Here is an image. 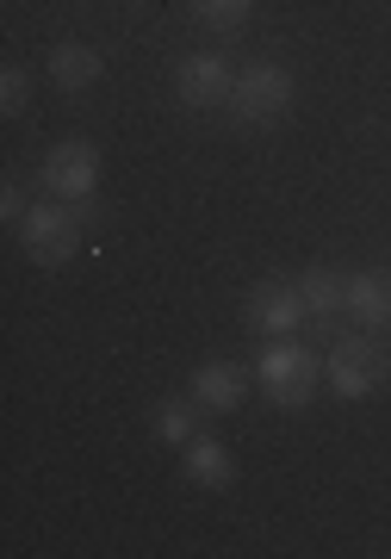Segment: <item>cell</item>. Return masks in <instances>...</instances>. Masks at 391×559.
Segmentation results:
<instances>
[{
	"label": "cell",
	"instance_id": "6da1fadb",
	"mask_svg": "<svg viewBox=\"0 0 391 559\" xmlns=\"http://www.w3.org/2000/svg\"><path fill=\"white\" fill-rule=\"evenodd\" d=\"M293 94H298V81L286 62H249V69H236L230 112H236V124L261 131V124H280L293 112Z\"/></svg>",
	"mask_w": 391,
	"mask_h": 559
},
{
	"label": "cell",
	"instance_id": "7a4b0ae2",
	"mask_svg": "<svg viewBox=\"0 0 391 559\" xmlns=\"http://www.w3.org/2000/svg\"><path fill=\"white\" fill-rule=\"evenodd\" d=\"M317 355L311 348H298L293 336H268V348H261V360H254V380L268 385V399L280 404V411H305L317 392Z\"/></svg>",
	"mask_w": 391,
	"mask_h": 559
},
{
	"label": "cell",
	"instance_id": "3957f363",
	"mask_svg": "<svg viewBox=\"0 0 391 559\" xmlns=\"http://www.w3.org/2000/svg\"><path fill=\"white\" fill-rule=\"evenodd\" d=\"M20 242H25V255L38 261V267H57V261H69L81 249V205L75 200H38L32 212H25L20 224Z\"/></svg>",
	"mask_w": 391,
	"mask_h": 559
},
{
	"label": "cell",
	"instance_id": "277c9868",
	"mask_svg": "<svg viewBox=\"0 0 391 559\" xmlns=\"http://www.w3.org/2000/svg\"><path fill=\"white\" fill-rule=\"evenodd\" d=\"M323 373H330L335 399H367L372 385H379V373H386V348H372L367 330H335Z\"/></svg>",
	"mask_w": 391,
	"mask_h": 559
},
{
	"label": "cell",
	"instance_id": "5b68a950",
	"mask_svg": "<svg viewBox=\"0 0 391 559\" xmlns=\"http://www.w3.org/2000/svg\"><path fill=\"white\" fill-rule=\"evenodd\" d=\"M44 193H57V200H94V187H99V150L87 138H69L57 143L50 156H44Z\"/></svg>",
	"mask_w": 391,
	"mask_h": 559
},
{
	"label": "cell",
	"instance_id": "8992f818",
	"mask_svg": "<svg viewBox=\"0 0 391 559\" xmlns=\"http://www.w3.org/2000/svg\"><path fill=\"white\" fill-rule=\"evenodd\" d=\"M242 318H249V330H261V336H293L311 311L298 299V280L293 286H286V280H261L249 299H242Z\"/></svg>",
	"mask_w": 391,
	"mask_h": 559
},
{
	"label": "cell",
	"instance_id": "52a82bcc",
	"mask_svg": "<svg viewBox=\"0 0 391 559\" xmlns=\"http://www.w3.org/2000/svg\"><path fill=\"white\" fill-rule=\"evenodd\" d=\"M230 87H236V69H230V57H217V50L187 57L180 75H175V94L187 106H230Z\"/></svg>",
	"mask_w": 391,
	"mask_h": 559
},
{
	"label": "cell",
	"instance_id": "ba28073f",
	"mask_svg": "<svg viewBox=\"0 0 391 559\" xmlns=\"http://www.w3.org/2000/svg\"><path fill=\"white\" fill-rule=\"evenodd\" d=\"M44 69H50V81H57L62 94H87L99 75H106V57H99L94 44H75V38H62L50 57H44Z\"/></svg>",
	"mask_w": 391,
	"mask_h": 559
},
{
	"label": "cell",
	"instance_id": "9c48e42d",
	"mask_svg": "<svg viewBox=\"0 0 391 559\" xmlns=\"http://www.w3.org/2000/svg\"><path fill=\"white\" fill-rule=\"evenodd\" d=\"M193 399H199V411H236V404L249 399V373L236 367V360H205L193 373Z\"/></svg>",
	"mask_w": 391,
	"mask_h": 559
},
{
	"label": "cell",
	"instance_id": "30bf717a",
	"mask_svg": "<svg viewBox=\"0 0 391 559\" xmlns=\"http://www.w3.org/2000/svg\"><path fill=\"white\" fill-rule=\"evenodd\" d=\"M180 473L193 485H205V491H224V485H236V460L217 436H193L180 448Z\"/></svg>",
	"mask_w": 391,
	"mask_h": 559
},
{
	"label": "cell",
	"instance_id": "8fae6325",
	"mask_svg": "<svg viewBox=\"0 0 391 559\" xmlns=\"http://www.w3.org/2000/svg\"><path fill=\"white\" fill-rule=\"evenodd\" d=\"M348 318L360 323V330L391 323V274L386 267H360V274H348Z\"/></svg>",
	"mask_w": 391,
	"mask_h": 559
},
{
	"label": "cell",
	"instance_id": "7c38bea8",
	"mask_svg": "<svg viewBox=\"0 0 391 559\" xmlns=\"http://www.w3.org/2000/svg\"><path fill=\"white\" fill-rule=\"evenodd\" d=\"M298 299H305V311L330 330L335 311H348V274H335V267H305V274H298Z\"/></svg>",
	"mask_w": 391,
	"mask_h": 559
},
{
	"label": "cell",
	"instance_id": "4fadbf2b",
	"mask_svg": "<svg viewBox=\"0 0 391 559\" xmlns=\"http://www.w3.org/2000/svg\"><path fill=\"white\" fill-rule=\"evenodd\" d=\"M156 436L168 448H187L199 436V399H162L156 404Z\"/></svg>",
	"mask_w": 391,
	"mask_h": 559
},
{
	"label": "cell",
	"instance_id": "5bb4252c",
	"mask_svg": "<svg viewBox=\"0 0 391 559\" xmlns=\"http://www.w3.org/2000/svg\"><path fill=\"white\" fill-rule=\"evenodd\" d=\"M199 25H212V32H236V25H249L254 0H193Z\"/></svg>",
	"mask_w": 391,
	"mask_h": 559
},
{
	"label": "cell",
	"instance_id": "9a60e30c",
	"mask_svg": "<svg viewBox=\"0 0 391 559\" xmlns=\"http://www.w3.org/2000/svg\"><path fill=\"white\" fill-rule=\"evenodd\" d=\"M25 100H32V75H25L20 62H7V75H0V112H7V119H20Z\"/></svg>",
	"mask_w": 391,
	"mask_h": 559
},
{
	"label": "cell",
	"instance_id": "2e32d148",
	"mask_svg": "<svg viewBox=\"0 0 391 559\" xmlns=\"http://www.w3.org/2000/svg\"><path fill=\"white\" fill-rule=\"evenodd\" d=\"M386 373H391V348H386Z\"/></svg>",
	"mask_w": 391,
	"mask_h": 559
}]
</instances>
